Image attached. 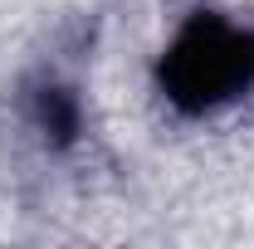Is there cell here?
<instances>
[{
  "mask_svg": "<svg viewBox=\"0 0 254 249\" xmlns=\"http://www.w3.org/2000/svg\"><path fill=\"white\" fill-rule=\"evenodd\" d=\"M161 98L186 113H215L254 88V30L220 10H195L157 63Z\"/></svg>",
  "mask_w": 254,
  "mask_h": 249,
  "instance_id": "obj_1",
  "label": "cell"
},
{
  "mask_svg": "<svg viewBox=\"0 0 254 249\" xmlns=\"http://www.w3.org/2000/svg\"><path fill=\"white\" fill-rule=\"evenodd\" d=\"M34 127L49 142H73V132H78V98L68 88H59V83L34 88Z\"/></svg>",
  "mask_w": 254,
  "mask_h": 249,
  "instance_id": "obj_2",
  "label": "cell"
}]
</instances>
